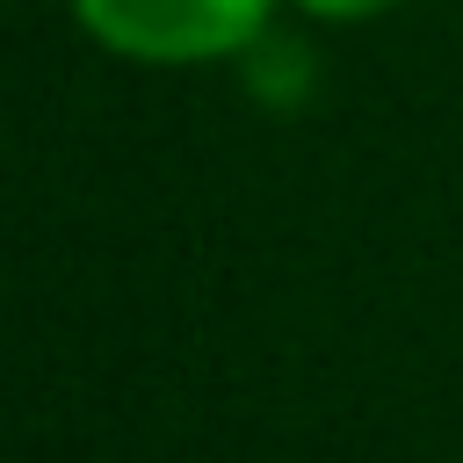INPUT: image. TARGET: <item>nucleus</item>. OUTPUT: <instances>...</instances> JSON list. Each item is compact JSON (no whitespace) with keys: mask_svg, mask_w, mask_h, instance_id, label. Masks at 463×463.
I'll return each mask as SVG.
<instances>
[{"mask_svg":"<svg viewBox=\"0 0 463 463\" xmlns=\"http://www.w3.org/2000/svg\"><path fill=\"white\" fill-rule=\"evenodd\" d=\"M282 0H72V22L130 65H224L268 36Z\"/></svg>","mask_w":463,"mask_h":463,"instance_id":"f257e3e1","label":"nucleus"},{"mask_svg":"<svg viewBox=\"0 0 463 463\" xmlns=\"http://www.w3.org/2000/svg\"><path fill=\"white\" fill-rule=\"evenodd\" d=\"M297 14H311V22H376V14H391V7H405V0H289Z\"/></svg>","mask_w":463,"mask_h":463,"instance_id":"f03ea898","label":"nucleus"}]
</instances>
